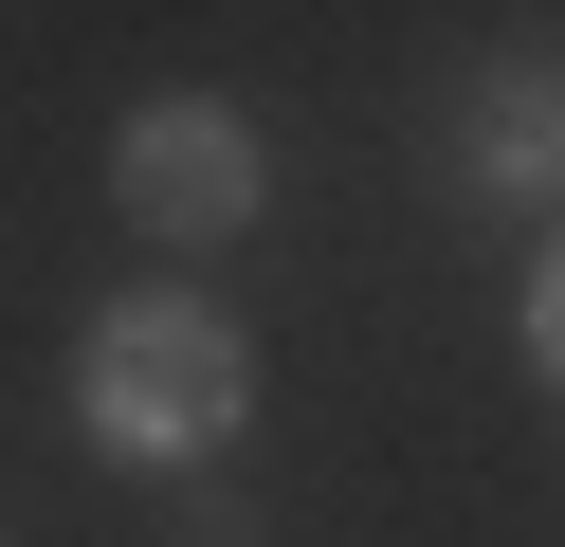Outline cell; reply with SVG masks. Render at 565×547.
Returning <instances> with one entry per match:
<instances>
[{"label":"cell","mask_w":565,"mask_h":547,"mask_svg":"<svg viewBox=\"0 0 565 547\" xmlns=\"http://www.w3.org/2000/svg\"><path fill=\"white\" fill-rule=\"evenodd\" d=\"M529 365L565 383V238H547V274H529Z\"/></svg>","instance_id":"4"},{"label":"cell","mask_w":565,"mask_h":547,"mask_svg":"<svg viewBox=\"0 0 565 547\" xmlns=\"http://www.w3.org/2000/svg\"><path fill=\"white\" fill-rule=\"evenodd\" d=\"M110 201L147 219V238L220 255V238H256V201H274V146H256V109H237V92H147V109L110 128Z\"/></svg>","instance_id":"2"},{"label":"cell","mask_w":565,"mask_h":547,"mask_svg":"<svg viewBox=\"0 0 565 547\" xmlns=\"http://www.w3.org/2000/svg\"><path fill=\"white\" fill-rule=\"evenodd\" d=\"M456 201H565V55H492L456 92Z\"/></svg>","instance_id":"3"},{"label":"cell","mask_w":565,"mask_h":547,"mask_svg":"<svg viewBox=\"0 0 565 547\" xmlns=\"http://www.w3.org/2000/svg\"><path fill=\"white\" fill-rule=\"evenodd\" d=\"M74 420H92V456H128V474H201L237 420H256L237 311L220 292H110L92 347H74Z\"/></svg>","instance_id":"1"}]
</instances>
